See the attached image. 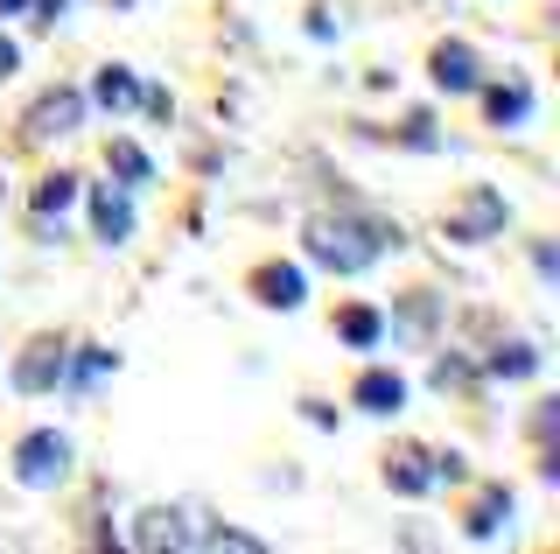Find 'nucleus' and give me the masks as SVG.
Returning a JSON list of instances; mask_svg holds the SVG:
<instances>
[{
    "mask_svg": "<svg viewBox=\"0 0 560 554\" xmlns=\"http://www.w3.org/2000/svg\"><path fill=\"white\" fill-rule=\"evenodd\" d=\"M302 246H308L315 267H329V274H364L385 246L399 253V224H372V218H308Z\"/></svg>",
    "mask_w": 560,
    "mask_h": 554,
    "instance_id": "1",
    "label": "nucleus"
},
{
    "mask_svg": "<svg viewBox=\"0 0 560 554\" xmlns=\"http://www.w3.org/2000/svg\"><path fill=\"white\" fill-rule=\"evenodd\" d=\"M14 477L28 484V492H49V484L70 477V442L57 436V428H35V436L14 442Z\"/></svg>",
    "mask_w": 560,
    "mask_h": 554,
    "instance_id": "2",
    "label": "nucleus"
},
{
    "mask_svg": "<svg viewBox=\"0 0 560 554\" xmlns=\"http://www.w3.org/2000/svg\"><path fill=\"white\" fill-rule=\"evenodd\" d=\"M504 189H469L463 204L448 211V246H483V239H498L504 232Z\"/></svg>",
    "mask_w": 560,
    "mask_h": 554,
    "instance_id": "3",
    "label": "nucleus"
},
{
    "mask_svg": "<svg viewBox=\"0 0 560 554\" xmlns=\"http://www.w3.org/2000/svg\"><path fill=\"white\" fill-rule=\"evenodd\" d=\"M78 119H84V92H43L35 106L22 113V141L28 148H43V141H63V134H78Z\"/></svg>",
    "mask_w": 560,
    "mask_h": 554,
    "instance_id": "4",
    "label": "nucleus"
},
{
    "mask_svg": "<svg viewBox=\"0 0 560 554\" xmlns=\"http://www.w3.org/2000/svg\"><path fill=\"white\" fill-rule=\"evenodd\" d=\"M63 337H35L28 351H22V366H14V393H49V386H63Z\"/></svg>",
    "mask_w": 560,
    "mask_h": 554,
    "instance_id": "5",
    "label": "nucleus"
},
{
    "mask_svg": "<svg viewBox=\"0 0 560 554\" xmlns=\"http://www.w3.org/2000/svg\"><path fill=\"white\" fill-rule=\"evenodd\" d=\"M385 484H393L399 498H428L434 484H442V463H434L428 449H393V457H385Z\"/></svg>",
    "mask_w": 560,
    "mask_h": 554,
    "instance_id": "6",
    "label": "nucleus"
},
{
    "mask_svg": "<svg viewBox=\"0 0 560 554\" xmlns=\"http://www.w3.org/2000/svg\"><path fill=\"white\" fill-rule=\"evenodd\" d=\"M92 232L105 239V246H127L133 239V197H127V183H105V189H92Z\"/></svg>",
    "mask_w": 560,
    "mask_h": 554,
    "instance_id": "7",
    "label": "nucleus"
},
{
    "mask_svg": "<svg viewBox=\"0 0 560 554\" xmlns=\"http://www.w3.org/2000/svg\"><path fill=\"white\" fill-rule=\"evenodd\" d=\"M428 71H434L442 92H477V84H483V64H477V49H469V43H442L428 57Z\"/></svg>",
    "mask_w": 560,
    "mask_h": 554,
    "instance_id": "8",
    "label": "nucleus"
},
{
    "mask_svg": "<svg viewBox=\"0 0 560 554\" xmlns=\"http://www.w3.org/2000/svg\"><path fill=\"white\" fill-rule=\"evenodd\" d=\"M253 296L267 302V309H302V296H308V288H302V267H280V259H273V267H259L253 274Z\"/></svg>",
    "mask_w": 560,
    "mask_h": 554,
    "instance_id": "9",
    "label": "nucleus"
},
{
    "mask_svg": "<svg viewBox=\"0 0 560 554\" xmlns=\"http://www.w3.org/2000/svg\"><path fill=\"white\" fill-rule=\"evenodd\" d=\"M358 407H364V414H399V407H407V379L385 372V366H372V372L358 379Z\"/></svg>",
    "mask_w": 560,
    "mask_h": 554,
    "instance_id": "10",
    "label": "nucleus"
},
{
    "mask_svg": "<svg viewBox=\"0 0 560 554\" xmlns=\"http://www.w3.org/2000/svg\"><path fill=\"white\" fill-rule=\"evenodd\" d=\"M140 92H148V84H140V78L127 71V64H105L98 84H92V99H98L105 113H133V106H140Z\"/></svg>",
    "mask_w": 560,
    "mask_h": 554,
    "instance_id": "11",
    "label": "nucleus"
},
{
    "mask_svg": "<svg viewBox=\"0 0 560 554\" xmlns=\"http://www.w3.org/2000/svg\"><path fill=\"white\" fill-rule=\"evenodd\" d=\"M133 547H189V533H183V512H162V506H148L133 519Z\"/></svg>",
    "mask_w": 560,
    "mask_h": 554,
    "instance_id": "12",
    "label": "nucleus"
},
{
    "mask_svg": "<svg viewBox=\"0 0 560 554\" xmlns=\"http://www.w3.org/2000/svg\"><path fill=\"white\" fill-rule=\"evenodd\" d=\"M504 519H512V492H504V484H490V492L477 498V512L463 519V533H469V541H498Z\"/></svg>",
    "mask_w": 560,
    "mask_h": 554,
    "instance_id": "13",
    "label": "nucleus"
},
{
    "mask_svg": "<svg viewBox=\"0 0 560 554\" xmlns=\"http://www.w3.org/2000/svg\"><path fill=\"white\" fill-rule=\"evenodd\" d=\"M337 337L350 344V351H378V337H385V316L372 302H350L343 316H337Z\"/></svg>",
    "mask_w": 560,
    "mask_h": 554,
    "instance_id": "14",
    "label": "nucleus"
},
{
    "mask_svg": "<svg viewBox=\"0 0 560 554\" xmlns=\"http://www.w3.org/2000/svg\"><path fill=\"white\" fill-rule=\"evenodd\" d=\"M483 113L498 119V127H518V119L533 113V92H525V84H490V92H483Z\"/></svg>",
    "mask_w": 560,
    "mask_h": 554,
    "instance_id": "15",
    "label": "nucleus"
},
{
    "mask_svg": "<svg viewBox=\"0 0 560 554\" xmlns=\"http://www.w3.org/2000/svg\"><path fill=\"white\" fill-rule=\"evenodd\" d=\"M105 169H113V176L127 183V189H140V183H154V162H148V154H140L133 141H113V148H105Z\"/></svg>",
    "mask_w": 560,
    "mask_h": 554,
    "instance_id": "16",
    "label": "nucleus"
},
{
    "mask_svg": "<svg viewBox=\"0 0 560 554\" xmlns=\"http://www.w3.org/2000/svg\"><path fill=\"white\" fill-rule=\"evenodd\" d=\"M78 204V176H43L35 183V218H63Z\"/></svg>",
    "mask_w": 560,
    "mask_h": 554,
    "instance_id": "17",
    "label": "nucleus"
},
{
    "mask_svg": "<svg viewBox=\"0 0 560 554\" xmlns=\"http://www.w3.org/2000/svg\"><path fill=\"white\" fill-rule=\"evenodd\" d=\"M113 366H119V358H113V351H98V344H92V351L63 358V386H92V379H105Z\"/></svg>",
    "mask_w": 560,
    "mask_h": 554,
    "instance_id": "18",
    "label": "nucleus"
},
{
    "mask_svg": "<svg viewBox=\"0 0 560 554\" xmlns=\"http://www.w3.org/2000/svg\"><path fill=\"white\" fill-rule=\"evenodd\" d=\"M490 372H498V379H533L539 372V351H533V344H504V351L490 358Z\"/></svg>",
    "mask_w": 560,
    "mask_h": 554,
    "instance_id": "19",
    "label": "nucleus"
},
{
    "mask_svg": "<svg viewBox=\"0 0 560 554\" xmlns=\"http://www.w3.org/2000/svg\"><path fill=\"white\" fill-rule=\"evenodd\" d=\"M197 547H210V554H259V541H253V533H238V527H218V533H203Z\"/></svg>",
    "mask_w": 560,
    "mask_h": 554,
    "instance_id": "20",
    "label": "nucleus"
},
{
    "mask_svg": "<svg viewBox=\"0 0 560 554\" xmlns=\"http://www.w3.org/2000/svg\"><path fill=\"white\" fill-rule=\"evenodd\" d=\"M434 386H469V366H463V358H434Z\"/></svg>",
    "mask_w": 560,
    "mask_h": 554,
    "instance_id": "21",
    "label": "nucleus"
},
{
    "mask_svg": "<svg viewBox=\"0 0 560 554\" xmlns=\"http://www.w3.org/2000/svg\"><path fill=\"white\" fill-rule=\"evenodd\" d=\"M399 141H407V148H434V119H428V113H413V119H407V134H399Z\"/></svg>",
    "mask_w": 560,
    "mask_h": 554,
    "instance_id": "22",
    "label": "nucleus"
},
{
    "mask_svg": "<svg viewBox=\"0 0 560 554\" xmlns=\"http://www.w3.org/2000/svg\"><path fill=\"white\" fill-rule=\"evenodd\" d=\"M434 323V296H407V331H428Z\"/></svg>",
    "mask_w": 560,
    "mask_h": 554,
    "instance_id": "23",
    "label": "nucleus"
},
{
    "mask_svg": "<svg viewBox=\"0 0 560 554\" xmlns=\"http://www.w3.org/2000/svg\"><path fill=\"white\" fill-rule=\"evenodd\" d=\"M28 8H35V14H43V28H57V22H63V14H70V0H28Z\"/></svg>",
    "mask_w": 560,
    "mask_h": 554,
    "instance_id": "24",
    "label": "nucleus"
},
{
    "mask_svg": "<svg viewBox=\"0 0 560 554\" xmlns=\"http://www.w3.org/2000/svg\"><path fill=\"white\" fill-rule=\"evenodd\" d=\"M302 414H308L315 428H337V407H323V401H302Z\"/></svg>",
    "mask_w": 560,
    "mask_h": 554,
    "instance_id": "25",
    "label": "nucleus"
},
{
    "mask_svg": "<svg viewBox=\"0 0 560 554\" xmlns=\"http://www.w3.org/2000/svg\"><path fill=\"white\" fill-rule=\"evenodd\" d=\"M14 64H22V49H14L8 36H0V78H14Z\"/></svg>",
    "mask_w": 560,
    "mask_h": 554,
    "instance_id": "26",
    "label": "nucleus"
},
{
    "mask_svg": "<svg viewBox=\"0 0 560 554\" xmlns=\"http://www.w3.org/2000/svg\"><path fill=\"white\" fill-rule=\"evenodd\" d=\"M28 8V0H0V14H22Z\"/></svg>",
    "mask_w": 560,
    "mask_h": 554,
    "instance_id": "27",
    "label": "nucleus"
},
{
    "mask_svg": "<svg viewBox=\"0 0 560 554\" xmlns=\"http://www.w3.org/2000/svg\"><path fill=\"white\" fill-rule=\"evenodd\" d=\"M0 197H8V183H0Z\"/></svg>",
    "mask_w": 560,
    "mask_h": 554,
    "instance_id": "28",
    "label": "nucleus"
}]
</instances>
